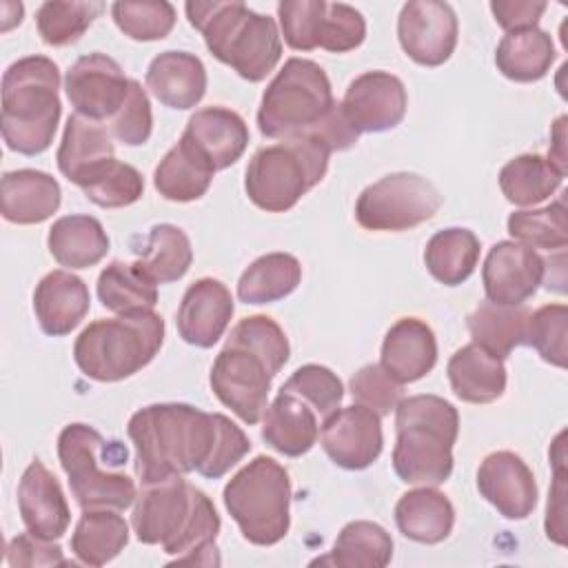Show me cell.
I'll return each instance as SVG.
<instances>
[{
    "instance_id": "cell-21",
    "label": "cell",
    "mask_w": 568,
    "mask_h": 568,
    "mask_svg": "<svg viewBox=\"0 0 568 568\" xmlns=\"http://www.w3.org/2000/svg\"><path fill=\"white\" fill-rule=\"evenodd\" d=\"M320 422V415L306 399L280 388L262 415V439L286 457H300L315 446L322 428Z\"/></svg>"
},
{
    "instance_id": "cell-14",
    "label": "cell",
    "mask_w": 568,
    "mask_h": 568,
    "mask_svg": "<svg viewBox=\"0 0 568 568\" xmlns=\"http://www.w3.org/2000/svg\"><path fill=\"white\" fill-rule=\"evenodd\" d=\"M397 38L404 53L422 67L444 64L457 44V16L437 0H410L397 18Z\"/></svg>"
},
{
    "instance_id": "cell-48",
    "label": "cell",
    "mask_w": 568,
    "mask_h": 568,
    "mask_svg": "<svg viewBox=\"0 0 568 568\" xmlns=\"http://www.w3.org/2000/svg\"><path fill=\"white\" fill-rule=\"evenodd\" d=\"M351 395L357 404L375 410L379 417L395 410L402 402V384H397L379 364H366L351 377Z\"/></svg>"
},
{
    "instance_id": "cell-29",
    "label": "cell",
    "mask_w": 568,
    "mask_h": 568,
    "mask_svg": "<svg viewBox=\"0 0 568 568\" xmlns=\"http://www.w3.org/2000/svg\"><path fill=\"white\" fill-rule=\"evenodd\" d=\"M395 524L404 537L417 544H439L453 530L455 508L437 488H415L395 504Z\"/></svg>"
},
{
    "instance_id": "cell-35",
    "label": "cell",
    "mask_w": 568,
    "mask_h": 568,
    "mask_svg": "<svg viewBox=\"0 0 568 568\" xmlns=\"http://www.w3.org/2000/svg\"><path fill=\"white\" fill-rule=\"evenodd\" d=\"M302 280V266L291 253H266L251 262L237 280L244 304H271L291 295Z\"/></svg>"
},
{
    "instance_id": "cell-13",
    "label": "cell",
    "mask_w": 568,
    "mask_h": 568,
    "mask_svg": "<svg viewBox=\"0 0 568 568\" xmlns=\"http://www.w3.org/2000/svg\"><path fill=\"white\" fill-rule=\"evenodd\" d=\"M131 80L122 67L104 55L89 53L78 58L64 78V91L75 113L102 122L113 118L129 95Z\"/></svg>"
},
{
    "instance_id": "cell-36",
    "label": "cell",
    "mask_w": 568,
    "mask_h": 568,
    "mask_svg": "<svg viewBox=\"0 0 568 568\" xmlns=\"http://www.w3.org/2000/svg\"><path fill=\"white\" fill-rule=\"evenodd\" d=\"M526 320L528 311L521 304L508 306L486 300L468 315V331L475 344L504 359L524 344Z\"/></svg>"
},
{
    "instance_id": "cell-22",
    "label": "cell",
    "mask_w": 568,
    "mask_h": 568,
    "mask_svg": "<svg viewBox=\"0 0 568 568\" xmlns=\"http://www.w3.org/2000/svg\"><path fill=\"white\" fill-rule=\"evenodd\" d=\"M91 297L82 277L71 271L47 273L33 291V313L51 337L69 335L89 313Z\"/></svg>"
},
{
    "instance_id": "cell-34",
    "label": "cell",
    "mask_w": 568,
    "mask_h": 568,
    "mask_svg": "<svg viewBox=\"0 0 568 568\" xmlns=\"http://www.w3.org/2000/svg\"><path fill=\"white\" fill-rule=\"evenodd\" d=\"M424 262L437 282L457 286L473 275L479 262V240L473 231L459 226L437 231L426 242Z\"/></svg>"
},
{
    "instance_id": "cell-3",
    "label": "cell",
    "mask_w": 568,
    "mask_h": 568,
    "mask_svg": "<svg viewBox=\"0 0 568 568\" xmlns=\"http://www.w3.org/2000/svg\"><path fill=\"white\" fill-rule=\"evenodd\" d=\"M140 484L202 470L217 442V413L189 404H151L129 419Z\"/></svg>"
},
{
    "instance_id": "cell-33",
    "label": "cell",
    "mask_w": 568,
    "mask_h": 568,
    "mask_svg": "<svg viewBox=\"0 0 568 568\" xmlns=\"http://www.w3.org/2000/svg\"><path fill=\"white\" fill-rule=\"evenodd\" d=\"M129 541V526L113 508H87L71 535V550L87 566H104Z\"/></svg>"
},
{
    "instance_id": "cell-2",
    "label": "cell",
    "mask_w": 568,
    "mask_h": 568,
    "mask_svg": "<svg viewBox=\"0 0 568 568\" xmlns=\"http://www.w3.org/2000/svg\"><path fill=\"white\" fill-rule=\"evenodd\" d=\"M288 339L268 315L240 320L211 366V388L244 424H257L266 410L273 377L288 362Z\"/></svg>"
},
{
    "instance_id": "cell-30",
    "label": "cell",
    "mask_w": 568,
    "mask_h": 568,
    "mask_svg": "<svg viewBox=\"0 0 568 568\" xmlns=\"http://www.w3.org/2000/svg\"><path fill=\"white\" fill-rule=\"evenodd\" d=\"M113 153L115 149L111 135L102 122L89 120L80 113L69 115L55 155L58 169L69 182L78 184L80 178L89 173L93 166L109 158H115Z\"/></svg>"
},
{
    "instance_id": "cell-9",
    "label": "cell",
    "mask_w": 568,
    "mask_h": 568,
    "mask_svg": "<svg viewBox=\"0 0 568 568\" xmlns=\"http://www.w3.org/2000/svg\"><path fill=\"white\" fill-rule=\"evenodd\" d=\"M60 466L69 477L71 495L87 508H129L138 493L133 479L120 468H102V462H126L129 450L120 442H106L93 426L69 424L58 437Z\"/></svg>"
},
{
    "instance_id": "cell-25",
    "label": "cell",
    "mask_w": 568,
    "mask_h": 568,
    "mask_svg": "<svg viewBox=\"0 0 568 568\" xmlns=\"http://www.w3.org/2000/svg\"><path fill=\"white\" fill-rule=\"evenodd\" d=\"M62 191L53 175L38 169L7 171L0 182V213L13 224H40L60 209Z\"/></svg>"
},
{
    "instance_id": "cell-50",
    "label": "cell",
    "mask_w": 568,
    "mask_h": 568,
    "mask_svg": "<svg viewBox=\"0 0 568 568\" xmlns=\"http://www.w3.org/2000/svg\"><path fill=\"white\" fill-rule=\"evenodd\" d=\"M151 129L153 115L149 95L138 80H131L124 104L111 118V133L126 146H140L151 138Z\"/></svg>"
},
{
    "instance_id": "cell-19",
    "label": "cell",
    "mask_w": 568,
    "mask_h": 568,
    "mask_svg": "<svg viewBox=\"0 0 568 568\" xmlns=\"http://www.w3.org/2000/svg\"><path fill=\"white\" fill-rule=\"evenodd\" d=\"M18 510L27 530L40 539H60L71 521V510L55 475L33 459L18 484Z\"/></svg>"
},
{
    "instance_id": "cell-23",
    "label": "cell",
    "mask_w": 568,
    "mask_h": 568,
    "mask_svg": "<svg viewBox=\"0 0 568 568\" xmlns=\"http://www.w3.org/2000/svg\"><path fill=\"white\" fill-rule=\"evenodd\" d=\"M437 362V342L433 328L417 317L397 320L384 342L379 366L397 382L410 384L433 371Z\"/></svg>"
},
{
    "instance_id": "cell-52",
    "label": "cell",
    "mask_w": 568,
    "mask_h": 568,
    "mask_svg": "<svg viewBox=\"0 0 568 568\" xmlns=\"http://www.w3.org/2000/svg\"><path fill=\"white\" fill-rule=\"evenodd\" d=\"M7 564L13 568L20 566H67L69 561L62 555L58 544L49 539H40L36 535L20 532L7 546Z\"/></svg>"
},
{
    "instance_id": "cell-24",
    "label": "cell",
    "mask_w": 568,
    "mask_h": 568,
    "mask_svg": "<svg viewBox=\"0 0 568 568\" xmlns=\"http://www.w3.org/2000/svg\"><path fill=\"white\" fill-rule=\"evenodd\" d=\"M182 135L202 151L213 171L235 164L248 144L246 122L242 115L224 106H204L195 111Z\"/></svg>"
},
{
    "instance_id": "cell-4",
    "label": "cell",
    "mask_w": 568,
    "mask_h": 568,
    "mask_svg": "<svg viewBox=\"0 0 568 568\" xmlns=\"http://www.w3.org/2000/svg\"><path fill=\"white\" fill-rule=\"evenodd\" d=\"M186 18L220 62L244 80H264L282 58V40L273 18L255 13L244 2H186Z\"/></svg>"
},
{
    "instance_id": "cell-26",
    "label": "cell",
    "mask_w": 568,
    "mask_h": 568,
    "mask_svg": "<svg viewBox=\"0 0 568 568\" xmlns=\"http://www.w3.org/2000/svg\"><path fill=\"white\" fill-rule=\"evenodd\" d=\"M149 91L169 109H193L206 93V69L186 51H164L146 69Z\"/></svg>"
},
{
    "instance_id": "cell-42",
    "label": "cell",
    "mask_w": 568,
    "mask_h": 568,
    "mask_svg": "<svg viewBox=\"0 0 568 568\" xmlns=\"http://www.w3.org/2000/svg\"><path fill=\"white\" fill-rule=\"evenodd\" d=\"M102 9V2L49 0L36 11V27L49 47H67L89 29Z\"/></svg>"
},
{
    "instance_id": "cell-18",
    "label": "cell",
    "mask_w": 568,
    "mask_h": 568,
    "mask_svg": "<svg viewBox=\"0 0 568 568\" xmlns=\"http://www.w3.org/2000/svg\"><path fill=\"white\" fill-rule=\"evenodd\" d=\"M479 495L506 519H526L537 506V481L526 462L510 453H490L477 470Z\"/></svg>"
},
{
    "instance_id": "cell-37",
    "label": "cell",
    "mask_w": 568,
    "mask_h": 568,
    "mask_svg": "<svg viewBox=\"0 0 568 568\" xmlns=\"http://www.w3.org/2000/svg\"><path fill=\"white\" fill-rule=\"evenodd\" d=\"M193 262V248L186 233L175 224H155L149 231L146 246L133 262L151 282L169 284L186 275Z\"/></svg>"
},
{
    "instance_id": "cell-28",
    "label": "cell",
    "mask_w": 568,
    "mask_h": 568,
    "mask_svg": "<svg viewBox=\"0 0 568 568\" xmlns=\"http://www.w3.org/2000/svg\"><path fill=\"white\" fill-rule=\"evenodd\" d=\"M213 173L215 171L202 151L182 135L155 166L153 186L164 200L193 202L209 191Z\"/></svg>"
},
{
    "instance_id": "cell-40",
    "label": "cell",
    "mask_w": 568,
    "mask_h": 568,
    "mask_svg": "<svg viewBox=\"0 0 568 568\" xmlns=\"http://www.w3.org/2000/svg\"><path fill=\"white\" fill-rule=\"evenodd\" d=\"M98 297L104 308L122 315L133 311H153L158 286L135 264L111 262L98 277Z\"/></svg>"
},
{
    "instance_id": "cell-31",
    "label": "cell",
    "mask_w": 568,
    "mask_h": 568,
    "mask_svg": "<svg viewBox=\"0 0 568 568\" xmlns=\"http://www.w3.org/2000/svg\"><path fill=\"white\" fill-rule=\"evenodd\" d=\"M49 253L60 266L89 268L109 253V235L91 215H64L49 229Z\"/></svg>"
},
{
    "instance_id": "cell-55",
    "label": "cell",
    "mask_w": 568,
    "mask_h": 568,
    "mask_svg": "<svg viewBox=\"0 0 568 568\" xmlns=\"http://www.w3.org/2000/svg\"><path fill=\"white\" fill-rule=\"evenodd\" d=\"M550 151H548V162L561 173L566 175V115H561L550 133Z\"/></svg>"
},
{
    "instance_id": "cell-5",
    "label": "cell",
    "mask_w": 568,
    "mask_h": 568,
    "mask_svg": "<svg viewBox=\"0 0 568 568\" xmlns=\"http://www.w3.org/2000/svg\"><path fill=\"white\" fill-rule=\"evenodd\" d=\"M393 468L404 484L437 486L453 473L457 408L437 395H413L395 406Z\"/></svg>"
},
{
    "instance_id": "cell-39",
    "label": "cell",
    "mask_w": 568,
    "mask_h": 568,
    "mask_svg": "<svg viewBox=\"0 0 568 568\" xmlns=\"http://www.w3.org/2000/svg\"><path fill=\"white\" fill-rule=\"evenodd\" d=\"M393 557L390 535L375 521H351L346 524L331 550V561L339 568H384Z\"/></svg>"
},
{
    "instance_id": "cell-20",
    "label": "cell",
    "mask_w": 568,
    "mask_h": 568,
    "mask_svg": "<svg viewBox=\"0 0 568 568\" xmlns=\"http://www.w3.org/2000/svg\"><path fill=\"white\" fill-rule=\"evenodd\" d=\"M231 291L213 277L193 282L178 308V333L180 337L197 348H211L226 331L233 317Z\"/></svg>"
},
{
    "instance_id": "cell-6",
    "label": "cell",
    "mask_w": 568,
    "mask_h": 568,
    "mask_svg": "<svg viewBox=\"0 0 568 568\" xmlns=\"http://www.w3.org/2000/svg\"><path fill=\"white\" fill-rule=\"evenodd\" d=\"M60 71L44 55H27L2 75V140L7 149L38 155L53 142L62 104Z\"/></svg>"
},
{
    "instance_id": "cell-44",
    "label": "cell",
    "mask_w": 568,
    "mask_h": 568,
    "mask_svg": "<svg viewBox=\"0 0 568 568\" xmlns=\"http://www.w3.org/2000/svg\"><path fill=\"white\" fill-rule=\"evenodd\" d=\"M111 16L124 36L140 42L162 40L171 33L175 24V9L166 0L113 2Z\"/></svg>"
},
{
    "instance_id": "cell-17",
    "label": "cell",
    "mask_w": 568,
    "mask_h": 568,
    "mask_svg": "<svg viewBox=\"0 0 568 568\" xmlns=\"http://www.w3.org/2000/svg\"><path fill=\"white\" fill-rule=\"evenodd\" d=\"M546 277V260L519 242H497L484 262L486 300L517 306L532 297Z\"/></svg>"
},
{
    "instance_id": "cell-1",
    "label": "cell",
    "mask_w": 568,
    "mask_h": 568,
    "mask_svg": "<svg viewBox=\"0 0 568 568\" xmlns=\"http://www.w3.org/2000/svg\"><path fill=\"white\" fill-rule=\"evenodd\" d=\"M131 526L142 544H160L178 564H220V515L206 493L186 484L182 475L142 484Z\"/></svg>"
},
{
    "instance_id": "cell-10",
    "label": "cell",
    "mask_w": 568,
    "mask_h": 568,
    "mask_svg": "<svg viewBox=\"0 0 568 568\" xmlns=\"http://www.w3.org/2000/svg\"><path fill=\"white\" fill-rule=\"evenodd\" d=\"M224 506L246 541L273 546L291 526V479L273 457L257 455L224 486Z\"/></svg>"
},
{
    "instance_id": "cell-46",
    "label": "cell",
    "mask_w": 568,
    "mask_h": 568,
    "mask_svg": "<svg viewBox=\"0 0 568 568\" xmlns=\"http://www.w3.org/2000/svg\"><path fill=\"white\" fill-rule=\"evenodd\" d=\"M282 388L293 390L295 395H300L302 399H306L315 413L320 415V419H328L342 404L344 399V386L339 382V377L320 364H304L300 366L284 384Z\"/></svg>"
},
{
    "instance_id": "cell-38",
    "label": "cell",
    "mask_w": 568,
    "mask_h": 568,
    "mask_svg": "<svg viewBox=\"0 0 568 568\" xmlns=\"http://www.w3.org/2000/svg\"><path fill=\"white\" fill-rule=\"evenodd\" d=\"M561 180L564 175L537 153L513 158L499 171V189L506 200L517 206H532L544 202L559 189Z\"/></svg>"
},
{
    "instance_id": "cell-54",
    "label": "cell",
    "mask_w": 568,
    "mask_h": 568,
    "mask_svg": "<svg viewBox=\"0 0 568 568\" xmlns=\"http://www.w3.org/2000/svg\"><path fill=\"white\" fill-rule=\"evenodd\" d=\"M546 7L548 4L541 0H493L490 2L495 22L508 33L537 27Z\"/></svg>"
},
{
    "instance_id": "cell-27",
    "label": "cell",
    "mask_w": 568,
    "mask_h": 568,
    "mask_svg": "<svg viewBox=\"0 0 568 568\" xmlns=\"http://www.w3.org/2000/svg\"><path fill=\"white\" fill-rule=\"evenodd\" d=\"M446 373L453 393L468 404H490L506 390L504 359L475 342L455 351L448 359Z\"/></svg>"
},
{
    "instance_id": "cell-15",
    "label": "cell",
    "mask_w": 568,
    "mask_h": 568,
    "mask_svg": "<svg viewBox=\"0 0 568 568\" xmlns=\"http://www.w3.org/2000/svg\"><path fill=\"white\" fill-rule=\"evenodd\" d=\"M320 439L331 462L346 470L368 468L384 448L379 415L362 404L337 408L324 419Z\"/></svg>"
},
{
    "instance_id": "cell-32",
    "label": "cell",
    "mask_w": 568,
    "mask_h": 568,
    "mask_svg": "<svg viewBox=\"0 0 568 568\" xmlns=\"http://www.w3.org/2000/svg\"><path fill=\"white\" fill-rule=\"evenodd\" d=\"M555 62L552 38L539 27L506 33L495 51V64L513 82H537Z\"/></svg>"
},
{
    "instance_id": "cell-7",
    "label": "cell",
    "mask_w": 568,
    "mask_h": 568,
    "mask_svg": "<svg viewBox=\"0 0 568 568\" xmlns=\"http://www.w3.org/2000/svg\"><path fill=\"white\" fill-rule=\"evenodd\" d=\"M331 153L326 142L313 133L284 138L277 144L257 149L244 178L248 200L266 213L293 209L302 195L322 182Z\"/></svg>"
},
{
    "instance_id": "cell-41",
    "label": "cell",
    "mask_w": 568,
    "mask_h": 568,
    "mask_svg": "<svg viewBox=\"0 0 568 568\" xmlns=\"http://www.w3.org/2000/svg\"><path fill=\"white\" fill-rule=\"evenodd\" d=\"M87 200L102 209H122L138 202L144 193L140 171L126 162L109 158L84 173L78 182Z\"/></svg>"
},
{
    "instance_id": "cell-12",
    "label": "cell",
    "mask_w": 568,
    "mask_h": 568,
    "mask_svg": "<svg viewBox=\"0 0 568 568\" xmlns=\"http://www.w3.org/2000/svg\"><path fill=\"white\" fill-rule=\"evenodd\" d=\"M442 206L433 182L417 173H390L366 186L355 202V220L366 231H408Z\"/></svg>"
},
{
    "instance_id": "cell-47",
    "label": "cell",
    "mask_w": 568,
    "mask_h": 568,
    "mask_svg": "<svg viewBox=\"0 0 568 568\" xmlns=\"http://www.w3.org/2000/svg\"><path fill=\"white\" fill-rule=\"evenodd\" d=\"M324 13V0H282L277 4V18L284 42L295 51L317 49Z\"/></svg>"
},
{
    "instance_id": "cell-8",
    "label": "cell",
    "mask_w": 568,
    "mask_h": 568,
    "mask_svg": "<svg viewBox=\"0 0 568 568\" xmlns=\"http://www.w3.org/2000/svg\"><path fill=\"white\" fill-rule=\"evenodd\" d=\"M164 342V320L153 311L122 313L89 324L75 339L73 359L95 382H120L144 368Z\"/></svg>"
},
{
    "instance_id": "cell-11",
    "label": "cell",
    "mask_w": 568,
    "mask_h": 568,
    "mask_svg": "<svg viewBox=\"0 0 568 568\" xmlns=\"http://www.w3.org/2000/svg\"><path fill=\"white\" fill-rule=\"evenodd\" d=\"M333 104L326 71L313 60L291 58L262 95L257 111L260 133L275 140L308 133L326 118Z\"/></svg>"
},
{
    "instance_id": "cell-49",
    "label": "cell",
    "mask_w": 568,
    "mask_h": 568,
    "mask_svg": "<svg viewBox=\"0 0 568 568\" xmlns=\"http://www.w3.org/2000/svg\"><path fill=\"white\" fill-rule=\"evenodd\" d=\"M366 38V22L362 13L344 2H326V13L320 31V47L331 53L357 49Z\"/></svg>"
},
{
    "instance_id": "cell-43",
    "label": "cell",
    "mask_w": 568,
    "mask_h": 568,
    "mask_svg": "<svg viewBox=\"0 0 568 568\" xmlns=\"http://www.w3.org/2000/svg\"><path fill=\"white\" fill-rule=\"evenodd\" d=\"M508 233L528 248H564L568 244L566 204L557 200L544 209L515 211L508 217Z\"/></svg>"
},
{
    "instance_id": "cell-53",
    "label": "cell",
    "mask_w": 568,
    "mask_h": 568,
    "mask_svg": "<svg viewBox=\"0 0 568 568\" xmlns=\"http://www.w3.org/2000/svg\"><path fill=\"white\" fill-rule=\"evenodd\" d=\"M564 433H559L555 448H557V457L552 455V466H555V475H552V488L548 495V508H546V535L548 539H552L555 544L564 546L566 544V524H564V515H566V468H564Z\"/></svg>"
},
{
    "instance_id": "cell-45",
    "label": "cell",
    "mask_w": 568,
    "mask_h": 568,
    "mask_svg": "<svg viewBox=\"0 0 568 568\" xmlns=\"http://www.w3.org/2000/svg\"><path fill=\"white\" fill-rule=\"evenodd\" d=\"M566 328L568 308L564 304H546L535 313H528L524 344L532 346L544 362L566 368Z\"/></svg>"
},
{
    "instance_id": "cell-51",
    "label": "cell",
    "mask_w": 568,
    "mask_h": 568,
    "mask_svg": "<svg viewBox=\"0 0 568 568\" xmlns=\"http://www.w3.org/2000/svg\"><path fill=\"white\" fill-rule=\"evenodd\" d=\"M251 450V442L240 426H235L226 415L217 413V442L211 459L200 470L202 477L217 479L229 473L246 453Z\"/></svg>"
},
{
    "instance_id": "cell-16",
    "label": "cell",
    "mask_w": 568,
    "mask_h": 568,
    "mask_svg": "<svg viewBox=\"0 0 568 568\" xmlns=\"http://www.w3.org/2000/svg\"><path fill=\"white\" fill-rule=\"evenodd\" d=\"M339 106L357 133H382L404 120L406 89L393 73L366 71L348 84Z\"/></svg>"
}]
</instances>
